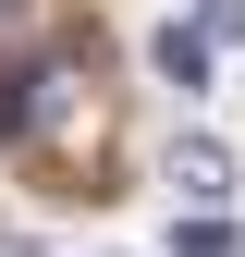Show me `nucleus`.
<instances>
[{"label":"nucleus","instance_id":"1","mask_svg":"<svg viewBox=\"0 0 245 257\" xmlns=\"http://www.w3.org/2000/svg\"><path fill=\"white\" fill-rule=\"evenodd\" d=\"M160 172H172V196H196V208H221V196H233V159L208 147V135H184V147L160 159Z\"/></svg>","mask_w":245,"mask_h":257},{"label":"nucleus","instance_id":"2","mask_svg":"<svg viewBox=\"0 0 245 257\" xmlns=\"http://www.w3.org/2000/svg\"><path fill=\"white\" fill-rule=\"evenodd\" d=\"M147 49H160V74L184 86V98H208V37H196V25H160Z\"/></svg>","mask_w":245,"mask_h":257},{"label":"nucleus","instance_id":"3","mask_svg":"<svg viewBox=\"0 0 245 257\" xmlns=\"http://www.w3.org/2000/svg\"><path fill=\"white\" fill-rule=\"evenodd\" d=\"M245 233H233V220H184V257H233Z\"/></svg>","mask_w":245,"mask_h":257}]
</instances>
